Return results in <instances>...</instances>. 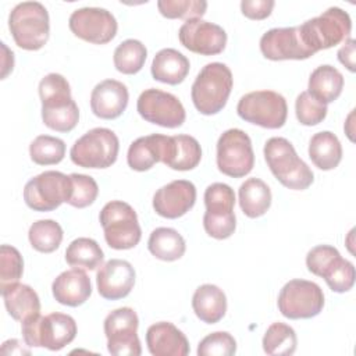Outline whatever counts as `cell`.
Instances as JSON below:
<instances>
[{
    "label": "cell",
    "mask_w": 356,
    "mask_h": 356,
    "mask_svg": "<svg viewBox=\"0 0 356 356\" xmlns=\"http://www.w3.org/2000/svg\"><path fill=\"white\" fill-rule=\"evenodd\" d=\"M70 175L60 171H44L31 178L24 188V200L35 211H53L71 197Z\"/></svg>",
    "instance_id": "30bf717a"
},
{
    "label": "cell",
    "mask_w": 356,
    "mask_h": 356,
    "mask_svg": "<svg viewBox=\"0 0 356 356\" xmlns=\"http://www.w3.org/2000/svg\"><path fill=\"white\" fill-rule=\"evenodd\" d=\"M206 211L232 213L235 206L234 189L222 182H214L204 191Z\"/></svg>",
    "instance_id": "b9f144b4"
},
{
    "label": "cell",
    "mask_w": 356,
    "mask_h": 356,
    "mask_svg": "<svg viewBox=\"0 0 356 356\" xmlns=\"http://www.w3.org/2000/svg\"><path fill=\"white\" fill-rule=\"evenodd\" d=\"M236 113L246 122L278 129L286 121L288 106L285 97L274 90H254L239 99Z\"/></svg>",
    "instance_id": "9c48e42d"
},
{
    "label": "cell",
    "mask_w": 356,
    "mask_h": 356,
    "mask_svg": "<svg viewBox=\"0 0 356 356\" xmlns=\"http://www.w3.org/2000/svg\"><path fill=\"white\" fill-rule=\"evenodd\" d=\"M54 299L64 306L76 307L83 305L92 295L90 278L82 268L63 271L51 284Z\"/></svg>",
    "instance_id": "7402d4cb"
},
{
    "label": "cell",
    "mask_w": 356,
    "mask_h": 356,
    "mask_svg": "<svg viewBox=\"0 0 356 356\" xmlns=\"http://www.w3.org/2000/svg\"><path fill=\"white\" fill-rule=\"evenodd\" d=\"M104 253L100 245L92 238H76L65 250V261L75 268L95 270L103 264Z\"/></svg>",
    "instance_id": "1f68e13d"
},
{
    "label": "cell",
    "mask_w": 356,
    "mask_h": 356,
    "mask_svg": "<svg viewBox=\"0 0 356 356\" xmlns=\"http://www.w3.org/2000/svg\"><path fill=\"white\" fill-rule=\"evenodd\" d=\"M136 110L145 121L164 128H178L186 118L179 99L172 93L156 88L146 89L139 95Z\"/></svg>",
    "instance_id": "5bb4252c"
},
{
    "label": "cell",
    "mask_w": 356,
    "mask_h": 356,
    "mask_svg": "<svg viewBox=\"0 0 356 356\" xmlns=\"http://www.w3.org/2000/svg\"><path fill=\"white\" fill-rule=\"evenodd\" d=\"M260 51L273 61L306 60L314 56V51L305 43L299 25L267 31L260 39Z\"/></svg>",
    "instance_id": "e0dca14e"
},
{
    "label": "cell",
    "mask_w": 356,
    "mask_h": 356,
    "mask_svg": "<svg viewBox=\"0 0 356 356\" xmlns=\"http://www.w3.org/2000/svg\"><path fill=\"white\" fill-rule=\"evenodd\" d=\"M29 156L39 165L58 164L65 156V143L56 136L39 135L29 145Z\"/></svg>",
    "instance_id": "d590c367"
},
{
    "label": "cell",
    "mask_w": 356,
    "mask_h": 356,
    "mask_svg": "<svg viewBox=\"0 0 356 356\" xmlns=\"http://www.w3.org/2000/svg\"><path fill=\"white\" fill-rule=\"evenodd\" d=\"M236 352V341L227 331H216L204 337L197 345L199 356H232Z\"/></svg>",
    "instance_id": "7bdbcfd3"
},
{
    "label": "cell",
    "mask_w": 356,
    "mask_h": 356,
    "mask_svg": "<svg viewBox=\"0 0 356 356\" xmlns=\"http://www.w3.org/2000/svg\"><path fill=\"white\" fill-rule=\"evenodd\" d=\"M146 57L147 50L140 40L127 39L115 47L113 61L118 72L125 75H134L142 70Z\"/></svg>",
    "instance_id": "d6a6232c"
},
{
    "label": "cell",
    "mask_w": 356,
    "mask_h": 356,
    "mask_svg": "<svg viewBox=\"0 0 356 356\" xmlns=\"http://www.w3.org/2000/svg\"><path fill=\"white\" fill-rule=\"evenodd\" d=\"M355 53H356V42L352 38H348L342 47L338 50V60L342 65H345L350 72H355Z\"/></svg>",
    "instance_id": "7dc6e473"
},
{
    "label": "cell",
    "mask_w": 356,
    "mask_h": 356,
    "mask_svg": "<svg viewBox=\"0 0 356 356\" xmlns=\"http://www.w3.org/2000/svg\"><path fill=\"white\" fill-rule=\"evenodd\" d=\"M341 256L338 249H335L331 245H317L312 248L307 254H306V266L307 270L321 277L324 271Z\"/></svg>",
    "instance_id": "f6af8a7d"
},
{
    "label": "cell",
    "mask_w": 356,
    "mask_h": 356,
    "mask_svg": "<svg viewBox=\"0 0 356 356\" xmlns=\"http://www.w3.org/2000/svg\"><path fill=\"white\" fill-rule=\"evenodd\" d=\"M254 165V153L249 135L238 128L222 132L217 140V167L228 177L242 178Z\"/></svg>",
    "instance_id": "7c38bea8"
},
{
    "label": "cell",
    "mask_w": 356,
    "mask_h": 356,
    "mask_svg": "<svg viewBox=\"0 0 356 356\" xmlns=\"http://www.w3.org/2000/svg\"><path fill=\"white\" fill-rule=\"evenodd\" d=\"M129 93L127 86L117 79L99 82L90 93L92 113L102 120L118 118L127 108Z\"/></svg>",
    "instance_id": "ffe728a7"
},
{
    "label": "cell",
    "mask_w": 356,
    "mask_h": 356,
    "mask_svg": "<svg viewBox=\"0 0 356 356\" xmlns=\"http://www.w3.org/2000/svg\"><path fill=\"white\" fill-rule=\"evenodd\" d=\"M321 278L325 280L327 285L330 286L331 291L343 293L348 292L353 288L355 285V278H356V271L355 266L339 256L321 275Z\"/></svg>",
    "instance_id": "74e56055"
},
{
    "label": "cell",
    "mask_w": 356,
    "mask_h": 356,
    "mask_svg": "<svg viewBox=\"0 0 356 356\" xmlns=\"http://www.w3.org/2000/svg\"><path fill=\"white\" fill-rule=\"evenodd\" d=\"M189 68V60L181 51L167 47L156 53L150 71L153 79L168 85H178L185 81Z\"/></svg>",
    "instance_id": "cb8c5ba5"
},
{
    "label": "cell",
    "mask_w": 356,
    "mask_h": 356,
    "mask_svg": "<svg viewBox=\"0 0 356 356\" xmlns=\"http://www.w3.org/2000/svg\"><path fill=\"white\" fill-rule=\"evenodd\" d=\"M31 246L40 253H51L63 242V228L54 220H38L28 231Z\"/></svg>",
    "instance_id": "e575fe53"
},
{
    "label": "cell",
    "mask_w": 356,
    "mask_h": 356,
    "mask_svg": "<svg viewBox=\"0 0 356 356\" xmlns=\"http://www.w3.org/2000/svg\"><path fill=\"white\" fill-rule=\"evenodd\" d=\"M239 206L249 218H257L267 213L271 206V191L260 178H248L239 186Z\"/></svg>",
    "instance_id": "f546056e"
},
{
    "label": "cell",
    "mask_w": 356,
    "mask_h": 356,
    "mask_svg": "<svg viewBox=\"0 0 356 356\" xmlns=\"http://www.w3.org/2000/svg\"><path fill=\"white\" fill-rule=\"evenodd\" d=\"M178 39L181 44L192 53L216 56L225 49L227 32L214 22L193 18L181 25Z\"/></svg>",
    "instance_id": "2e32d148"
},
{
    "label": "cell",
    "mask_w": 356,
    "mask_h": 356,
    "mask_svg": "<svg viewBox=\"0 0 356 356\" xmlns=\"http://www.w3.org/2000/svg\"><path fill=\"white\" fill-rule=\"evenodd\" d=\"M149 252L159 260L175 261L186 250L184 236L174 228L159 227L152 231L147 241Z\"/></svg>",
    "instance_id": "4dcf8cb0"
},
{
    "label": "cell",
    "mask_w": 356,
    "mask_h": 356,
    "mask_svg": "<svg viewBox=\"0 0 356 356\" xmlns=\"http://www.w3.org/2000/svg\"><path fill=\"white\" fill-rule=\"evenodd\" d=\"M327 104L316 99L307 90L300 92L295 100V114L302 125L313 127L323 122L327 117Z\"/></svg>",
    "instance_id": "f35d334b"
},
{
    "label": "cell",
    "mask_w": 356,
    "mask_h": 356,
    "mask_svg": "<svg viewBox=\"0 0 356 356\" xmlns=\"http://www.w3.org/2000/svg\"><path fill=\"white\" fill-rule=\"evenodd\" d=\"M305 43L314 51L325 50L345 42L352 31V21L346 11L330 7L318 17L299 25Z\"/></svg>",
    "instance_id": "52a82bcc"
},
{
    "label": "cell",
    "mask_w": 356,
    "mask_h": 356,
    "mask_svg": "<svg viewBox=\"0 0 356 356\" xmlns=\"http://www.w3.org/2000/svg\"><path fill=\"white\" fill-rule=\"evenodd\" d=\"M203 227L209 236L214 239H227L235 232L236 228L235 213L204 211Z\"/></svg>",
    "instance_id": "ee69618b"
},
{
    "label": "cell",
    "mask_w": 356,
    "mask_h": 356,
    "mask_svg": "<svg viewBox=\"0 0 356 356\" xmlns=\"http://www.w3.org/2000/svg\"><path fill=\"white\" fill-rule=\"evenodd\" d=\"M1 49L4 51L3 56V72H1V79H4L10 71H13L14 67V53L8 50V47L6 46V43H1Z\"/></svg>",
    "instance_id": "c3c4849f"
},
{
    "label": "cell",
    "mask_w": 356,
    "mask_h": 356,
    "mask_svg": "<svg viewBox=\"0 0 356 356\" xmlns=\"http://www.w3.org/2000/svg\"><path fill=\"white\" fill-rule=\"evenodd\" d=\"M196 202V186L186 179H175L156 191L153 196L154 211L164 218L185 216Z\"/></svg>",
    "instance_id": "ac0fdd59"
},
{
    "label": "cell",
    "mask_w": 356,
    "mask_h": 356,
    "mask_svg": "<svg viewBox=\"0 0 356 356\" xmlns=\"http://www.w3.org/2000/svg\"><path fill=\"white\" fill-rule=\"evenodd\" d=\"M278 310L289 320L312 318L324 307L323 289L307 280H291L280 291Z\"/></svg>",
    "instance_id": "8fae6325"
},
{
    "label": "cell",
    "mask_w": 356,
    "mask_h": 356,
    "mask_svg": "<svg viewBox=\"0 0 356 356\" xmlns=\"http://www.w3.org/2000/svg\"><path fill=\"white\" fill-rule=\"evenodd\" d=\"M120 142L108 128H93L75 140L70 150L71 161L83 168H107L117 160Z\"/></svg>",
    "instance_id": "ba28073f"
},
{
    "label": "cell",
    "mask_w": 356,
    "mask_h": 356,
    "mask_svg": "<svg viewBox=\"0 0 356 356\" xmlns=\"http://www.w3.org/2000/svg\"><path fill=\"white\" fill-rule=\"evenodd\" d=\"M167 135L152 134L140 136L129 145L127 163L135 171H147L156 163L161 161Z\"/></svg>",
    "instance_id": "4316f807"
},
{
    "label": "cell",
    "mask_w": 356,
    "mask_h": 356,
    "mask_svg": "<svg viewBox=\"0 0 356 356\" xmlns=\"http://www.w3.org/2000/svg\"><path fill=\"white\" fill-rule=\"evenodd\" d=\"M70 178L72 184V191H71V197L67 203L76 209H85L90 206L99 195L97 182L90 175L78 174V172L70 174Z\"/></svg>",
    "instance_id": "ab89813d"
},
{
    "label": "cell",
    "mask_w": 356,
    "mask_h": 356,
    "mask_svg": "<svg viewBox=\"0 0 356 356\" xmlns=\"http://www.w3.org/2000/svg\"><path fill=\"white\" fill-rule=\"evenodd\" d=\"M157 8L160 14L168 19H193L202 18L207 10L204 0H159Z\"/></svg>",
    "instance_id": "8d00e7d4"
},
{
    "label": "cell",
    "mask_w": 356,
    "mask_h": 356,
    "mask_svg": "<svg viewBox=\"0 0 356 356\" xmlns=\"http://www.w3.org/2000/svg\"><path fill=\"white\" fill-rule=\"evenodd\" d=\"M192 309L200 321L216 324L225 316L227 296L217 285L203 284L192 296Z\"/></svg>",
    "instance_id": "d4e9b609"
},
{
    "label": "cell",
    "mask_w": 356,
    "mask_h": 356,
    "mask_svg": "<svg viewBox=\"0 0 356 356\" xmlns=\"http://www.w3.org/2000/svg\"><path fill=\"white\" fill-rule=\"evenodd\" d=\"M234 78L231 70L222 63H209L197 74L191 97L200 114L213 115L220 113L231 95Z\"/></svg>",
    "instance_id": "3957f363"
},
{
    "label": "cell",
    "mask_w": 356,
    "mask_h": 356,
    "mask_svg": "<svg viewBox=\"0 0 356 356\" xmlns=\"http://www.w3.org/2000/svg\"><path fill=\"white\" fill-rule=\"evenodd\" d=\"M264 159L273 175L288 189L303 191L314 181L310 167L299 159L293 145L285 138H270L264 145Z\"/></svg>",
    "instance_id": "7a4b0ae2"
},
{
    "label": "cell",
    "mask_w": 356,
    "mask_h": 356,
    "mask_svg": "<svg viewBox=\"0 0 356 356\" xmlns=\"http://www.w3.org/2000/svg\"><path fill=\"white\" fill-rule=\"evenodd\" d=\"M295 330L285 323H273L263 337V350L270 356H288L296 350Z\"/></svg>",
    "instance_id": "836d02e7"
},
{
    "label": "cell",
    "mask_w": 356,
    "mask_h": 356,
    "mask_svg": "<svg viewBox=\"0 0 356 356\" xmlns=\"http://www.w3.org/2000/svg\"><path fill=\"white\" fill-rule=\"evenodd\" d=\"M71 32L89 43L106 44L111 42L118 29L115 17L106 8L82 7L75 10L68 19Z\"/></svg>",
    "instance_id": "9a60e30c"
},
{
    "label": "cell",
    "mask_w": 356,
    "mask_h": 356,
    "mask_svg": "<svg viewBox=\"0 0 356 356\" xmlns=\"http://www.w3.org/2000/svg\"><path fill=\"white\" fill-rule=\"evenodd\" d=\"M99 221L104 231V239L113 249H132L142 238L136 211L131 204L122 200L106 203L100 210Z\"/></svg>",
    "instance_id": "8992f818"
},
{
    "label": "cell",
    "mask_w": 356,
    "mask_h": 356,
    "mask_svg": "<svg viewBox=\"0 0 356 356\" xmlns=\"http://www.w3.org/2000/svg\"><path fill=\"white\" fill-rule=\"evenodd\" d=\"M309 157L323 171L338 167L342 160V146L337 135L330 131L314 134L309 142Z\"/></svg>",
    "instance_id": "83f0119b"
},
{
    "label": "cell",
    "mask_w": 356,
    "mask_h": 356,
    "mask_svg": "<svg viewBox=\"0 0 356 356\" xmlns=\"http://www.w3.org/2000/svg\"><path fill=\"white\" fill-rule=\"evenodd\" d=\"M146 345L153 356H186L189 353L185 334L170 321L152 324L146 331Z\"/></svg>",
    "instance_id": "44dd1931"
},
{
    "label": "cell",
    "mask_w": 356,
    "mask_h": 356,
    "mask_svg": "<svg viewBox=\"0 0 356 356\" xmlns=\"http://www.w3.org/2000/svg\"><path fill=\"white\" fill-rule=\"evenodd\" d=\"M135 268L127 260L110 259L96 273L97 292L107 300L128 296L135 285Z\"/></svg>",
    "instance_id": "d6986e66"
},
{
    "label": "cell",
    "mask_w": 356,
    "mask_h": 356,
    "mask_svg": "<svg viewBox=\"0 0 356 356\" xmlns=\"http://www.w3.org/2000/svg\"><path fill=\"white\" fill-rule=\"evenodd\" d=\"M1 295L7 313L17 321L22 323L40 312L39 296L29 285L10 284L1 289Z\"/></svg>",
    "instance_id": "484cf974"
},
{
    "label": "cell",
    "mask_w": 356,
    "mask_h": 356,
    "mask_svg": "<svg viewBox=\"0 0 356 356\" xmlns=\"http://www.w3.org/2000/svg\"><path fill=\"white\" fill-rule=\"evenodd\" d=\"M43 124L57 132L72 131L79 121V108L71 96L68 81L56 72L47 74L39 82Z\"/></svg>",
    "instance_id": "6da1fadb"
},
{
    "label": "cell",
    "mask_w": 356,
    "mask_h": 356,
    "mask_svg": "<svg viewBox=\"0 0 356 356\" xmlns=\"http://www.w3.org/2000/svg\"><path fill=\"white\" fill-rule=\"evenodd\" d=\"M202 160V147L191 135L167 136L161 163L171 170L189 171L197 167Z\"/></svg>",
    "instance_id": "603a6c76"
},
{
    "label": "cell",
    "mask_w": 356,
    "mask_h": 356,
    "mask_svg": "<svg viewBox=\"0 0 356 356\" xmlns=\"http://www.w3.org/2000/svg\"><path fill=\"white\" fill-rule=\"evenodd\" d=\"M307 92L324 104L337 100L343 89V75L332 65L324 64L317 67L309 78Z\"/></svg>",
    "instance_id": "f1b7e54d"
},
{
    "label": "cell",
    "mask_w": 356,
    "mask_h": 356,
    "mask_svg": "<svg viewBox=\"0 0 356 356\" xmlns=\"http://www.w3.org/2000/svg\"><path fill=\"white\" fill-rule=\"evenodd\" d=\"M8 28L18 47L31 51L39 50L49 40V13L39 1L18 3L10 13Z\"/></svg>",
    "instance_id": "277c9868"
},
{
    "label": "cell",
    "mask_w": 356,
    "mask_h": 356,
    "mask_svg": "<svg viewBox=\"0 0 356 356\" xmlns=\"http://www.w3.org/2000/svg\"><path fill=\"white\" fill-rule=\"evenodd\" d=\"M138 325V314L131 307H120L108 313L103 324L108 352L114 356H139L142 346Z\"/></svg>",
    "instance_id": "4fadbf2b"
},
{
    "label": "cell",
    "mask_w": 356,
    "mask_h": 356,
    "mask_svg": "<svg viewBox=\"0 0 356 356\" xmlns=\"http://www.w3.org/2000/svg\"><path fill=\"white\" fill-rule=\"evenodd\" d=\"M24 273V260L17 248L1 245L0 248V288L18 282Z\"/></svg>",
    "instance_id": "60d3db41"
},
{
    "label": "cell",
    "mask_w": 356,
    "mask_h": 356,
    "mask_svg": "<svg viewBox=\"0 0 356 356\" xmlns=\"http://www.w3.org/2000/svg\"><path fill=\"white\" fill-rule=\"evenodd\" d=\"M274 6L273 0H242L241 11L246 18L260 21L271 14Z\"/></svg>",
    "instance_id": "bcb514c9"
},
{
    "label": "cell",
    "mask_w": 356,
    "mask_h": 356,
    "mask_svg": "<svg viewBox=\"0 0 356 356\" xmlns=\"http://www.w3.org/2000/svg\"><path fill=\"white\" fill-rule=\"evenodd\" d=\"M21 332L25 343L31 348L60 350L75 339L76 323L70 314L64 313L35 314L22 321Z\"/></svg>",
    "instance_id": "5b68a950"
}]
</instances>
